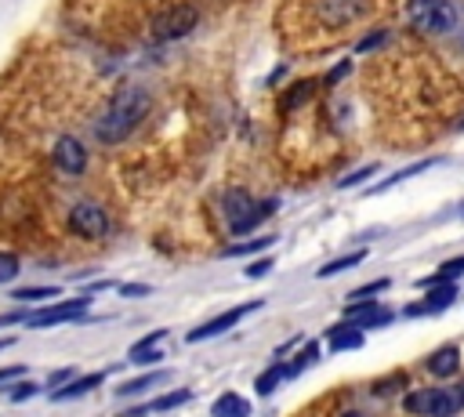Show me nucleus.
<instances>
[{"mask_svg": "<svg viewBox=\"0 0 464 417\" xmlns=\"http://www.w3.org/2000/svg\"><path fill=\"white\" fill-rule=\"evenodd\" d=\"M149 109H152V98H149V91L145 87H138V83H127V87H120L116 94H112V102H109V109L98 116V123H94V134H98V141H105V145H116V141H123L145 116H149Z\"/></svg>", "mask_w": 464, "mask_h": 417, "instance_id": "nucleus-1", "label": "nucleus"}, {"mask_svg": "<svg viewBox=\"0 0 464 417\" xmlns=\"http://www.w3.org/2000/svg\"><path fill=\"white\" fill-rule=\"evenodd\" d=\"M406 18L413 29H420L428 36H442V33L457 29V7L450 0H410Z\"/></svg>", "mask_w": 464, "mask_h": 417, "instance_id": "nucleus-2", "label": "nucleus"}, {"mask_svg": "<svg viewBox=\"0 0 464 417\" xmlns=\"http://www.w3.org/2000/svg\"><path fill=\"white\" fill-rule=\"evenodd\" d=\"M276 210V199H268V203H257L250 192H243V189H228L225 192V218H228V228H232V236H243V232H250L265 214H272Z\"/></svg>", "mask_w": 464, "mask_h": 417, "instance_id": "nucleus-3", "label": "nucleus"}, {"mask_svg": "<svg viewBox=\"0 0 464 417\" xmlns=\"http://www.w3.org/2000/svg\"><path fill=\"white\" fill-rule=\"evenodd\" d=\"M196 22H199L196 4H174V7H167L163 15L152 18V40H160V44L181 40V36H188V33L196 29Z\"/></svg>", "mask_w": 464, "mask_h": 417, "instance_id": "nucleus-4", "label": "nucleus"}, {"mask_svg": "<svg viewBox=\"0 0 464 417\" xmlns=\"http://www.w3.org/2000/svg\"><path fill=\"white\" fill-rule=\"evenodd\" d=\"M402 406L417 417H453L460 410V395L446 392V388H420L402 395Z\"/></svg>", "mask_w": 464, "mask_h": 417, "instance_id": "nucleus-5", "label": "nucleus"}, {"mask_svg": "<svg viewBox=\"0 0 464 417\" xmlns=\"http://www.w3.org/2000/svg\"><path fill=\"white\" fill-rule=\"evenodd\" d=\"M69 228L76 236H83V239H102V236H109V214L98 203L83 199V203H76L69 210Z\"/></svg>", "mask_w": 464, "mask_h": 417, "instance_id": "nucleus-6", "label": "nucleus"}, {"mask_svg": "<svg viewBox=\"0 0 464 417\" xmlns=\"http://www.w3.org/2000/svg\"><path fill=\"white\" fill-rule=\"evenodd\" d=\"M87 308H91L87 297H69V301H58V305H47V308L25 315V323H29L33 330H40V326H58V323H72V319H80Z\"/></svg>", "mask_w": 464, "mask_h": 417, "instance_id": "nucleus-7", "label": "nucleus"}, {"mask_svg": "<svg viewBox=\"0 0 464 417\" xmlns=\"http://www.w3.org/2000/svg\"><path fill=\"white\" fill-rule=\"evenodd\" d=\"M254 308H261V301H246V305H239V308H228V312H221V315H214V319H207L203 326H196V330H188V337L185 341H192V344H199V341H207V337H218V334H225V330H232L246 312H254Z\"/></svg>", "mask_w": 464, "mask_h": 417, "instance_id": "nucleus-8", "label": "nucleus"}, {"mask_svg": "<svg viewBox=\"0 0 464 417\" xmlns=\"http://www.w3.org/2000/svg\"><path fill=\"white\" fill-rule=\"evenodd\" d=\"M362 11H366V0H319V4H315L319 22L330 25V29H341V25L355 22Z\"/></svg>", "mask_w": 464, "mask_h": 417, "instance_id": "nucleus-9", "label": "nucleus"}, {"mask_svg": "<svg viewBox=\"0 0 464 417\" xmlns=\"http://www.w3.org/2000/svg\"><path fill=\"white\" fill-rule=\"evenodd\" d=\"M51 160H54V167H58L62 174H83V170H87V149H83L80 138H69V134L54 141Z\"/></svg>", "mask_w": 464, "mask_h": 417, "instance_id": "nucleus-10", "label": "nucleus"}, {"mask_svg": "<svg viewBox=\"0 0 464 417\" xmlns=\"http://www.w3.org/2000/svg\"><path fill=\"white\" fill-rule=\"evenodd\" d=\"M344 323H355V326H388L392 323V308L370 305V301H348Z\"/></svg>", "mask_w": 464, "mask_h": 417, "instance_id": "nucleus-11", "label": "nucleus"}, {"mask_svg": "<svg viewBox=\"0 0 464 417\" xmlns=\"http://www.w3.org/2000/svg\"><path fill=\"white\" fill-rule=\"evenodd\" d=\"M420 286H428L424 312H446L457 301V286L450 279H442V276H428V279H420Z\"/></svg>", "mask_w": 464, "mask_h": 417, "instance_id": "nucleus-12", "label": "nucleus"}, {"mask_svg": "<svg viewBox=\"0 0 464 417\" xmlns=\"http://www.w3.org/2000/svg\"><path fill=\"white\" fill-rule=\"evenodd\" d=\"M102 381H105V370L87 373V377H72V381H65L62 388H54V392H51V402H69V399H80V395L94 392Z\"/></svg>", "mask_w": 464, "mask_h": 417, "instance_id": "nucleus-13", "label": "nucleus"}, {"mask_svg": "<svg viewBox=\"0 0 464 417\" xmlns=\"http://www.w3.org/2000/svg\"><path fill=\"white\" fill-rule=\"evenodd\" d=\"M188 399H192V392H188V388H174V392H167V395H160V399H152V402H145V406H134V410H127V417L163 413V410H174V406H181V402H188Z\"/></svg>", "mask_w": 464, "mask_h": 417, "instance_id": "nucleus-14", "label": "nucleus"}, {"mask_svg": "<svg viewBox=\"0 0 464 417\" xmlns=\"http://www.w3.org/2000/svg\"><path fill=\"white\" fill-rule=\"evenodd\" d=\"M428 370H431L435 377H453V373L460 370V352H457V344L439 348V352L428 359Z\"/></svg>", "mask_w": 464, "mask_h": 417, "instance_id": "nucleus-15", "label": "nucleus"}, {"mask_svg": "<svg viewBox=\"0 0 464 417\" xmlns=\"http://www.w3.org/2000/svg\"><path fill=\"white\" fill-rule=\"evenodd\" d=\"M326 337H330V348H334V352L362 348V326H355V323H341V326H334Z\"/></svg>", "mask_w": 464, "mask_h": 417, "instance_id": "nucleus-16", "label": "nucleus"}, {"mask_svg": "<svg viewBox=\"0 0 464 417\" xmlns=\"http://www.w3.org/2000/svg\"><path fill=\"white\" fill-rule=\"evenodd\" d=\"M210 413H214V417H250V402H246L243 395H236V392H225V395L210 406Z\"/></svg>", "mask_w": 464, "mask_h": 417, "instance_id": "nucleus-17", "label": "nucleus"}, {"mask_svg": "<svg viewBox=\"0 0 464 417\" xmlns=\"http://www.w3.org/2000/svg\"><path fill=\"white\" fill-rule=\"evenodd\" d=\"M283 377H294V370H290V366H272V370H265V373L254 377V392H257V395H268V392H276V384H279Z\"/></svg>", "mask_w": 464, "mask_h": 417, "instance_id": "nucleus-18", "label": "nucleus"}, {"mask_svg": "<svg viewBox=\"0 0 464 417\" xmlns=\"http://www.w3.org/2000/svg\"><path fill=\"white\" fill-rule=\"evenodd\" d=\"M160 381H163V370H152V373H141V377H134V381H123V384L116 388V395L127 399V395H138V392H145V388H152V384H160Z\"/></svg>", "mask_w": 464, "mask_h": 417, "instance_id": "nucleus-19", "label": "nucleus"}, {"mask_svg": "<svg viewBox=\"0 0 464 417\" xmlns=\"http://www.w3.org/2000/svg\"><path fill=\"white\" fill-rule=\"evenodd\" d=\"M276 243V236H254V239H246V243H232L228 250H225V257H243V254H261V250H268Z\"/></svg>", "mask_w": 464, "mask_h": 417, "instance_id": "nucleus-20", "label": "nucleus"}, {"mask_svg": "<svg viewBox=\"0 0 464 417\" xmlns=\"http://www.w3.org/2000/svg\"><path fill=\"white\" fill-rule=\"evenodd\" d=\"M36 392H40V384H36V381L18 377V381H11V384L4 388V399H7V402H25V399H33Z\"/></svg>", "mask_w": 464, "mask_h": 417, "instance_id": "nucleus-21", "label": "nucleus"}, {"mask_svg": "<svg viewBox=\"0 0 464 417\" xmlns=\"http://www.w3.org/2000/svg\"><path fill=\"white\" fill-rule=\"evenodd\" d=\"M315 87H319V80H301L294 91H286V98H283V109L290 112V109H297L301 102H308L312 94H315Z\"/></svg>", "mask_w": 464, "mask_h": 417, "instance_id": "nucleus-22", "label": "nucleus"}, {"mask_svg": "<svg viewBox=\"0 0 464 417\" xmlns=\"http://www.w3.org/2000/svg\"><path fill=\"white\" fill-rule=\"evenodd\" d=\"M366 257V250H355V254H344V257H337V261H330V265H323L319 268V276L326 279V276H337V272H344V268H355L359 261Z\"/></svg>", "mask_w": 464, "mask_h": 417, "instance_id": "nucleus-23", "label": "nucleus"}, {"mask_svg": "<svg viewBox=\"0 0 464 417\" xmlns=\"http://www.w3.org/2000/svg\"><path fill=\"white\" fill-rule=\"evenodd\" d=\"M428 167H431V160H424V163H417V167H406V170H399V174H392V178H384L381 185H373V189H370V196H377V192H384L388 185H399L402 178H413V174H420V170H428Z\"/></svg>", "mask_w": 464, "mask_h": 417, "instance_id": "nucleus-24", "label": "nucleus"}, {"mask_svg": "<svg viewBox=\"0 0 464 417\" xmlns=\"http://www.w3.org/2000/svg\"><path fill=\"white\" fill-rule=\"evenodd\" d=\"M163 359V352H160V344H134L130 348V363H160Z\"/></svg>", "mask_w": 464, "mask_h": 417, "instance_id": "nucleus-25", "label": "nucleus"}, {"mask_svg": "<svg viewBox=\"0 0 464 417\" xmlns=\"http://www.w3.org/2000/svg\"><path fill=\"white\" fill-rule=\"evenodd\" d=\"M54 294H58L54 286H22V290H14L18 301H47V297H54Z\"/></svg>", "mask_w": 464, "mask_h": 417, "instance_id": "nucleus-26", "label": "nucleus"}, {"mask_svg": "<svg viewBox=\"0 0 464 417\" xmlns=\"http://www.w3.org/2000/svg\"><path fill=\"white\" fill-rule=\"evenodd\" d=\"M14 276H18V254L0 250V283H7V279H14Z\"/></svg>", "mask_w": 464, "mask_h": 417, "instance_id": "nucleus-27", "label": "nucleus"}, {"mask_svg": "<svg viewBox=\"0 0 464 417\" xmlns=\"http://www.w3.org/2000/svg\"><path fill=\"white\" fill-rule=\"evenodd\" d=\"M370 174H377V163H366V167H359L355 174H344L337 185H341V189H348V185H359V181H366Z\"/></svg>", "mask_w": 464, "mask_h": 417, "instance_id": "nucleus-28", "label": "nucleus"}, {"mask_svg": "<svg viewBox=\"0 0 464 417\" xmlns=\"http://www.w3.org/2000/svg\"><path fill=\"white\" fill-rule=\"evenodd\" d=\"M406 384V373H395V377H388V381H377L373 384V395H388V392H395V388H402Z\"/></svg>", "mask_w": 464, "mask_h": 417, "instance_id": "nucleus-29", "label": "nucleus"}, {"mask_svg": "<svg viewBox=\"0 0 464 417\" xmlns=\"http://www.w3.org/2000/svg\"><path fill=\"white\" fill-rule=\"evenodd\" d=\"M348 73H352V62L344 58V62H337V65H334V69L326 73V80H323V83H330V87H334V83H341V80H344Z\"/></svg>", "mask_w": 464, "mask_h": 417, "instance_id": "nucleus-30", "label": "nucleus"}, {"mask_svg": "<svg viewBox=\"0 0 464 417\" xmlns=\"http://www.w3.org/2000/svg\"><path fill=\"white\" fill-rule=\"evenodd\" d=\"M72 377H76V366H62V370H54V373H51L47 388L54 392V388H62V384H65V381H72Z\"/></svg>", "mask_w": 464, "mask_h": 417, "instance_id": "nucleus-31", "label": "nucleus"}, {"mask_svg": "<svg viewBox=\"0 0 464 417\" xmlns=\"http://www.w3.org/2000/svg\"><path fill=\"white\" fill-rule=\"evenodd\" d=\"M381 44H388V33H370V36H362V40H359V47H355V51H362V54H366V51H373V47H381Z\"/></svg>", "mask_w": 464, "mask_h": 417, "instance_id": "nucleus-32", "label": "nucleus"}, {"mask_svg": "<svg viewBox=\"0 0 464 417\" xmlns=\"http://www.w3.org/2000/svg\"><path fill=\"white\" fill-rule=\"evenodd\" d=\"M25 370H29V366H22V363L0 366V384H11V381H18V377H25Z\"/></svg>", "mask_w": 464, "mask_h": 417, "instance_id": "nucleus-33", "label": "nucleus"}, {"mask_svg": "<svg viewBox=\"0 0 464 417\" xmlns=\"http://www.w3.org/2000/svg\"><path fill=\"white\" fill-rule=\"evenodd\" d=\"M460 272H464V254H460V257H453V261H446V265L439 268V276H442V279H453V276H460Z\"/></svg>", "mask_w": 464, "mask_h": 417, "instance_id": "nucleus-34", "label": "nucleus"}, {"mask_svg": "<svg viewBox=\"0 0 464 417\" xmlns=\"http://www.w3.org/2000/svg\"><path fill=\"white\" fill-rule=\"evenodd\" d=\"M268 268H272V257H261V261H250V265H246V276L257 279V276H265Z\"/></svg>", "mask_w": 464, "mask_h": 417, "instance_id": "nucleus-35", "label": "nucleus"}, {"mask_svg": "<svg viewBox=\"0 0 464 417\" xmlns=\"http://www.w3.org/2000/svg\"><path fill=\"white\" fill-rule=\"evenodd\" d=\"M127 297H141V294H149V286H120Z\"/></svg>", "mask_w": 464, "mask_h": 417, "instance_id": "nucleus-36", "label": "nucleus"}, {"mask_svg": "<svg viewBox=\"0 0 464 417\" xmlns=\"http://www.w3.org/2000/svg\"><path fill=\"white\" fill-rule=\"evenodd\" d=\"M11 344H14V337H0V352H4V348H11Z\"/></svg>", "mask_w": 464, "mask_h": 417, "instance_id": "nucleus-37", "label": "nucleus"}, {"mask_svg": "<svg viewBox=\"0 0 464 417\" xmlns=\"http://www.w3.org/2000/svg\"><path fill=\"white\" fill-rule=\"evenodd\" d=\"M344 417H366V413H362V410H348Z\"/></svg>", "mask_w": 464, "mask_h": 417, "instance_id": "nucleus-38", "label": "nucleus"}, {"mask_svg": "<svg viewBox=\"0 0 464 417\" xmlns=\"http://www.w3.org/2000/svg\"><path fill=\"white\" fill-rule=\"evenodd\" d=\"M457 395H460V402H464V384H460V392H457Z\"/></svg>", "mask_w": 464, "mask_h": 417, "instance_id": "nucleus-39", "label": "nucleus"}]
</instances>
